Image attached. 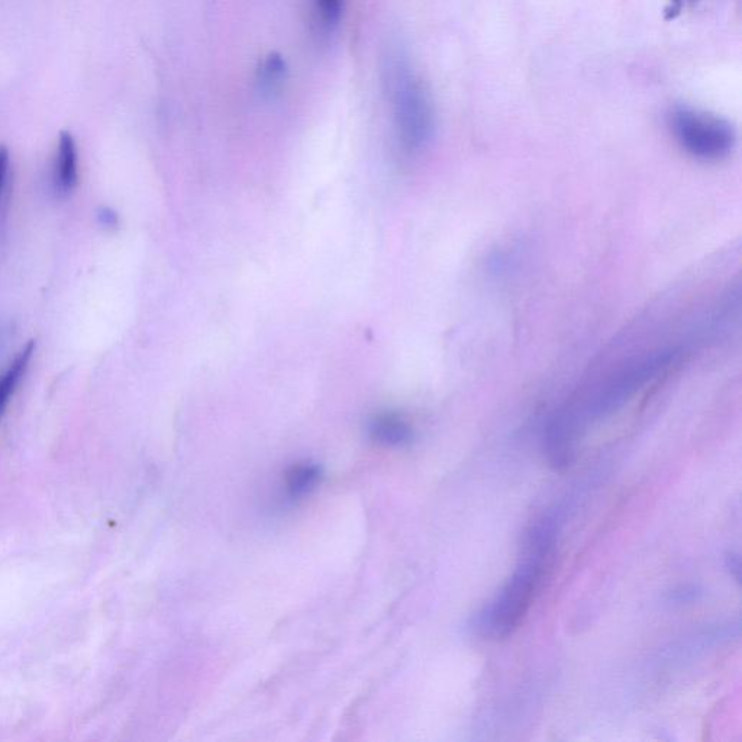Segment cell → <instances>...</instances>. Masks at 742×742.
<instances>
[{
	"instance_id": "1",
	"label": "cell",
	"mask_w": 742,
	"mask_h": 742,
	"mask_svg": "<svg viewBox=\"0 0 742 742\" xmlns=\"http://www.w3.org/2000/svg\"><path fill=\"white\" fill-rule=\"evenodd\" d=\"M556 516H543L529 529L525 538L524 556L505 586L486 603L471 621V629L480 637L502 640L509 637L525 618L535 593L540 587L548 558L557 541Z\"/></svg>"
},
{
	"instance_id": "6",
	"label": "cell",
	"mask_w": 742,
	"mask_h": 742,
	"mask_svg": "<svg viewBox=\"0 0 742 742\" xmlns=\"http://www.w3.org/2000/svg\"><path fill=\"white\" fill-rule=\"evenodd\" d=\"M370 437L377 444L385 447H402L411 443L414 431L411 425L396 414H380L371 419L369 425Z\"/></svg>"
},
{
	"instance_id": "12",
	"label": "cell",
	"mask_w": 742,
	"mask_h": 742,
	"mask_svg": "<svg viewBox=\"0 0 742 742\" xmlns=\"http://www.w3.org/2000/svg\"><path fill=\"white\" fill-rule=\"evenodd\" d=\"M9 164H11V157H9L8 148L5 145H0V200L3 198L6 185H8Z\"/></svg>"
},
{
	"instance_id": "3",
	"label": "cell",
	"mask_w": 742,
	"mask_h": 742,
	"mask_svg": "<svg viewBox=\"0 0 742 742\" xmlns=\"http://www.w3.org/2000/svg\"><path fill=\"white\" fill-rule=\"evenodd\" d=\"M670 128L680 147L702 161H719L728 157L737 141L729 122L690 108L674 109L670 115Z\"/></svg>"
},
{
	"instance_id": "2",
	"label": "cell",
	"mask_w": 742,
	"mask_h": 742,
	"mask_svg": "<svg viewBox=\"0 0 742 742\" xmlns=\"http://www.w3.org/2000/svg\"><path fill=\"white\" fill-rule=\"evenodd\" d=\"M680 356L682 353L676 348L661 350L651 356L638 358L635 363L618 371L602 389H599L595 398L590 400L586 411L583 412L582 422L602 421L616 414L648 383L658 379L660 374L666 373Z\"/></svg>"
},
{
	"instance_id": "15",
	"label": "cell",
	"mask_w": 742,
	"mask_h": 742,
	"mask_svg": "<svg viewBox=\"0 0 742 742\" xmlns=\"http://www.w3.org/2000/svg\"><path fill=\"white\" fill-rule=\"evenodd\" d=\"M670 6L667 8V15L666 19H674L677 15L680 14V11H682L683 3H685V0H670Z\"/></svg>"
},
{
	"instance_id": "7",
	"label": "cell",
	"mask_w": 742,
	"mask_h": 742,
	"mask_svg": "<svg viewBox=\"0 0 742 742\" xmlns=\"http://www.w3.org/2000/svg\"><path fill=\"white\" fill-rule=\"evenodd\" d=\"M34 353L35 341H28V343L19 350V353L16 354L14 360L9 364L8 369L0 374V418L5 414L6 408H8L12 396L15 395L19 383L24 379Z\"/></svg>"
},
{
	"instance_id": "9",
	"label": "cell",
	"mask_w": 742,
	"mask_h": 742,
	"mask_svg": "<svg viewBox=\"0 0 742 742\" xmlns=\"http://www.w3.org/2000/svg\"><path fill=\"white\" fill-rule=\"evenodd\" d=\"M287 64L279 53H270L261 64L258 83L264 95H274L286 80Z\"/></svg>"
},
{
	"instance_id": "11",
	"label": "cell",
	"mask_w": 742,
	"mask_h": 742,
	"mask_svg": "<svg viewBox=\"0 0 742 742\" xmlns=\"http://www.w3.org/2000/svg\"><path fill=\"white\" fill-rule=\"evenodd\" d=\"M700 593L702 592H700L696 586L686 585L677 587V589H674V592L671 593V600L680 603V605H683V603H693L699 599Z\"/></svg>"
},
{
	"instance_id": "5",
	"label": "cell",
	"mask_w": 742,
	"mask_h": 742,
	"mask_svg": "<svg viewBox=\"0 0 742 742\" xmlns=\"http://www.w3.org/2000/svg\"><path fill=\"white\" fill-rule=\"evenodd\" d=\"M79 185V156L77 145L70 132H61L58 138L56 158L53 166V192L58 199L72 196Z\"/></svg>"
},
{
	"instance_id": "4",
	"label": "cell",
	"mask_w": 742,
	"mask_h": 742,
	"mask_svg": "<svg viewBox=\"0 0 742 742\" xmlns=\"http://www.w3.org/2000/svg\"><path fill=\"white\" fill-rule=\"evenodd\" d=\"M396 127L403 145L419 150L431 141L435 128L434 108L424 86L409 74H398L393 82Z\"/></svg>"
},
{
	"instance_id": "14",
	"label": "cell",
	"mask_w": 742,
	"mask_h": 742,
	"mask_svg": "<svg viewBox=\"0 0 742 742\" xmlns=\"http://www.w3.org/2000/svg\"><path fill=\"white\" fill-rule=\"evenodd\" d=\"M727 569L731 571L732 576L740 582L741 577V560L738 554L731 553L727 557Z\"/></svg>"
},
{
	"instance_id": "10",
	"label": "cell",
	"mask_w": 742,
	"mask_h": 742,
	"mask_svg": "<svg viewBox=\"0 0 742 742\" xmlns=\"http://www.w3.org/2000/svg\"><path fill=\"white\" fill-rule=\"evenodd\" d=\"M316 9L327 27L332 28L340 22L344 0H315Z\"/></svg>"
},
{
	"instance_id": "13",
	"label": "cell",
	"mask_w": 742,
	"mask_h": 742,
	"mask_svg": "<svg viewBox=\"0 0 742 742\" xmlns=\"http://www.w3.org/2000/svg\"><path fill=\"white\" fill-rule=\"evenodd\" d=\"M98 221L102 227L115 228L118 225V214L112 211L111 208L102 206V208L98 209Z\"/></svg>"
},
{
	"instance_id": "8",
	"label": "cell",
	"mask_w": 742,
	"mask_h": 742,
	"mask_svg": "<svg viewBox=\"0 0 742 742\" xmlns=\"http://www.w3.org/2000/svg\"><path fill=\"white\" fill-rule=\"evenodd\" d=\"M322 477V470L318 464L303 463L292 467L286 473L285 493L290 500L305 498L316 489Z\"/></svg>"
}]
</instances>
